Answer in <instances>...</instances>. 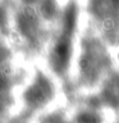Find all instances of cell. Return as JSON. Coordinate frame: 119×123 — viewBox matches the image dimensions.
<instances>
[{"instance_id": "obj_2", "label": "cell", "mask_w": 119, "mask_h": 123, "mask_svg": "<svg viewBox=\"0 0 119 123\" xmlns=\"http://www.w3.org/2000/svg\"><path fill=\"white\" fill-rule=\"evenodd\" d=\"M100 122H101V119L99 118V115L91 113V111L82 113L78 117V123H100Z\"/></svg>"}, {"instance_id": "obj_1", "label": "cell", "mask_w": 119, "mask_h": 123, "mask_svg": "<svg viewBox=\"0 0 119 123\" xmlns=\"http://www.w3.org/2000/svg\"><path fill=\"white\" fill-rule=\"evenodd\" d=\"M53 96V85L45 76H38L24 92V101L32 108L45 105Z\"/></svg>"}]
</instances>
